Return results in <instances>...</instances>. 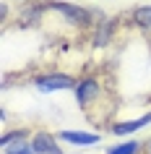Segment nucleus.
Masks as SVG:
<instances>
[{
	"instance_id": "obj_5",
	"label": "nucleus",
	"mask_w": 151,
	"mask_h": 154,
	"mask_svg": "<svg viewBox=\"0 0 151 154\" xmlns=\"http://www.w3.org/2000/svg\"><path fill=\"white\" fill-rule=\"evenodd\" d=\"M50 8H55V11H63L68 18H73V21H78V24H86L89 16H86V11L83 8H76V5H68V3H52Z\"/></svg>"
},
{
	"instance_id": "obj_7",
	"label": "nucleus",
	"mask_w": 151,
	"mask_h": 154,
	"mask_svg": "<svg viewBox=\"0 0 151 154\" xmlns=\"http://www.w3.org/2000/svg\"><path fill=\"white\" fill-rule=\"evenodd\" d=\"M135 21H138L143 29H151V5H146V8H138V11H135Z\"/></svg>"
},
{
	"instance_id": "obj_3",
	"label": "nucleus",
	"mask_w": 151,
	"mask_h": 154,
	"mask_svg": "<svg viewBox=\"0 0 151 154\" xmlns=\"http://www.w3.org/2000/svg\"><path fill=\"white\" fill-rule=\"evenodd\" d=\"M34 152L37 154H60V144L55 141V136H50V133H37L32 141Z\"/></svg>"
},
{
	"instance_id": "obj_4",
	"label": "nucleus",
	"mask_w": 151,
	"mask_h": 154,
	"mask_svg": "<svg viewBox=\"0 0 151 154\" xmlns=\"http://www.w3.org/2000/svg\"><path fill=\"white\" fill-rule=\"evenodd\" d=\"M76 97H78V105H81V107L91 105V102L99 97V84H96L94 79H86V81L76 89Z\"/></svg>"
},
{
	"instance_id": "obj_2",
	"label": "nucleus",
	"mask_w": 151,
	"mask_h": 154,
	"mask_svg": "<svg viewBox=\"0 0 151 154\" xmlns=\"http://www.w3.org/2000/svg\"><path fill=\"white\" fill-rule=\"evenodd\" d=\"M57 138H63L68 144H76V146H94L99 144V136L96 133H83V131H63Z\"/></svg>"
},
{
	"instance_id": "obj_8",
	"label": "nucleus",
	"mask_w": 151,
	"mask_h": 154,
	"mask_svg": "<svg viewBox=\"0 0 151 154\" xmlns=\"http://www.w3.org/2000/svg\"><path fill=\"white\" fill-rule=\"evenodd\" d=\"M138 152V144L135 141H128V144H120V146H115L110 154H135Z\"/></svg>"
},
{
	"instance_id": "obj_1",
	"label": "nucleus",
	"mask_w": 151,
	"mask_h": 154,
	"mask_svg": "<svg viewBox=\"0 0 151 154\" xmlns=\"http://www.w3.org/2000/svg\"><path fill=\"white\" fill-rule=\"evenodd\" d=\"M37 89L39 91H57V89H71L73 86V79L71 76H57V73H52V76H42V79H37Z\"/></svg>"
},
{
	"instance_id": "obj_6",
	"label": "nucleus",
	"mask_w": 151,
	"mask_h": 154,
	"mask_svg": "<svg viewBox=\"0 0 151 154\" xmlns=\"http://www.w3.org/2000/svg\"><path fill=\"white\" fill-rule=\"evenodd\" d=\"M151 123V112H146L143 118H138V120H128V123H117L115 125V133L117 136H122V133H133V131H138V128H143V125H149Z\"/></svg>"
}]
</instances>
